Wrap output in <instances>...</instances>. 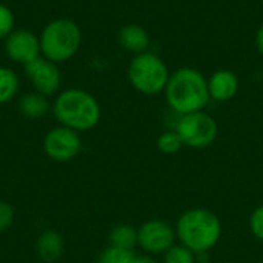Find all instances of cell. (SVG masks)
<instances>
[{
    "mask_svg": "<svg viewBox=\"0 0 263 263\" xmlns=\"http://www.w3.org/2000/svg\"><path fill=\"white\" fill-rule=\"evenodd\" d=\"M119 43L123 49L133 52V54H142L146 52L151 43L148 31L136 23H128L120 28L119 31Z\"/></svg>",
    "mask_w": 263,
    "mask_h": 263,
    "instance_id": "cell-12",
    "label": "cell"
},
{
    "mask_svg": "<svg viewBox=\"0 0 263 263\" xmlns=\"http://www.w3.org/2000/svg\"><path fill=\"white\" fill-rule=\"evenodd\" d=\"M133 263H157L149 254H143V256H136Z\"/></svg>",
    "mask_w": 263,
    "mask_h": 263,
    "instance_id": "cell-24",
    "label": "cell"
},
{
    "mask_svg": "<svg viewBox=\"0 0 263 263\" xmlns=\"http://www.w3.org/2000/svg\"><path fill=\"white\" fill-rule=\"evenodd\" d=\"M170 76L166 63L149 51L134 55L128 66L129 83L136 91L145 96H156L165 91Z\"/></svg>",
    "mask_w": 263,
    "mask_h": 263,
    "instance_id": "cell-5",
    "label": "cell"
},
{
    "mask_svg": "<svg viewBox=\"0 0 263 263\" xmlns=\"http://www.w3.org/2000/svg\"><path fill=\"white\" fill-rule=\"evenodd\" d=\"M14 208L8 203L0 200V233H5L14 223Z\"/></svg>",
    "mask_w": 263,
    "mask_h": 263,
    "instance_id": "cell-21",
    "label": "cell"
},
{
    "mask_svg": "<svg viewBox=\"0 0 263 263\" xmlns=\"http://www.w3.org/2000/svg\"><path fill=\"white\" fill-rule=\"evenodd\" d=\"M262 263H263V262H262Z\"/></svg>",
    "mask_w": 263,
    "mask_h": 263,
    "instance_id": "cell-25",
    "label": "cell"
},
{
    "mask_svg": "<svg viewBox=\"0 0 263 263\" xmlns=\"http://www.w3.org/2000/svg\"><path fill=\"white\" fill-rule=\"evenodd\" d=\"M176 131L180 136L183 146L193 149H203L216 142L219 126L210 114L197 111L180 116L176 125Z\"/></svg>",
    "mask_w": 263,
    "mask_h": 263,
    "instance_id": "cell-6",
    "label": "cell"
},
{
    "mask_svg": "<svg viewBox=\"0 0 263 263\" xmlns=\"http://www.w3.org/2000/svg\"><path fill=\"white\" fill-rule=\"evenodd\" d=\"M15 25V17L9 6L0 3V40L6 39L12 31Z\"/></svg>",
    "mask_w": 263,
    "mask_h": 263,
    "instance_id": "cell-20",
    "label": "cell"
},
{
    "mask_svg": "<svg viewBox=\"0 0 263 263\" xmlns=\"http://www.w3.org/2000/svg\"><path fill=\"white\" fill-rule=\"evenodd\" d=\"M176 236L179 242L190 248L194 254L208 253L220 240L222 223L213 211L205 208H193L179 217Z\"/></svg>",
    "mask_w": 263,
    "mask_h": 263,
    "instance_id": "cell-3",
    "label": "cell"
},
{
    "mask_svg": "<svg viewBox=\"0 0 263 263\" xmlns=\"http://www.w3.org/2000/svg\"><path fill=\"white\" fill-rule=\"evenodd\" d=\"M256 46H257V51L263 55V23L256 32Z\"/></svg>",
    "mask_w": 263,
    "mask_h": 263,
    "instance_id": "cell-23",
    "label": "cell"
},
{
    "mask_svg": "<svg viewBox=\"0 0 263 263\" xmlns=\"http://www.w3.org/2000/svg\"><path fill=\"white\" fill-rule=\"evenodd\" d=\"M250 230L254 234V237H257L263 242V205L257 206L253 211L250 217Z\"/></svg>",
    "mask_w": 263,
    "mask_h": 263,
    "instance_id": "cell-22",
    "label": "cell"
},
{
    "mask_svg": "<svg viewBox=\"0 0 263 263\" xmlns=\"http://www.w3.org/2000/svg\"><path fill=\"white\" fill-rule=\"evenodd\" d=\"M183 143L176 129L165 131L157 139V149L165 156H174L182 149Z\"/></svg>",
    "mask_w": 263,
    "mask_h": 263,
    "instance_id": "cell-17",
    "label": "cell"
},
{
    "mask_svg": "<svg viewBox=\"0 0 263 263\" xmlns=\"http://www.w3.org/2000/svg\"><path fill=\"white\" fill-rule=\"evenodd\" d=\"M51 109V103L48 100L46 96L32 91V92H26L18 99V111L22 116H25L26 119H43Z\"/></svg>",
    "mask_w": 263,
    "mask_h": 263,
    "instance_id": "cell-14",
    "label": "cell"
},
{
    "mask_svg": "<svg viewBox=\"0 0 263 263\" xmlns=\"http://www.w3.org/2000/svg\"><path fill=\"white\" fill-rule=\"evenodd\" d=\"M63 239L57 231H43L35 242L37 256L45 263L57 262L63 254Z\"/></svg>",
    "mask_w": 263,
    "mask_h": 263,
    "instance_id": "cell-13",
    "label": "cell"
},
{
    "mask_svg": "<svg viewBox=\"0 0 263 263\" xmlns=\"http://www.w3.org/2000/svg\"><path fill=\"white\" fill-rule=\"evenodd\" d=\"M165 99L168 106L180 116L203 111L210 100L208 80L194 68H180L170 76Z\"/></svg>",
    "mask_w": 263,
    "mask_h": 263,
    "instance_id": "cell-1",
    "label": "cell"
},
{
    "mask_svg": "<svg viewBox=\"0 0 263 263\" xmlns=\"http://www.w3.org/2000/svg\"><path fill=\"white\" fill-rule=\"evenodd\" d=\"M80 149V134L62 125L49 129L43 139V151L54 162H69L77 157Z\"/></svg>",
    "mask_w": 263,
    "mask_h": 263,
    "instance_id": "cell-7",
    "label": "cell"
},
{
    "mask_svg": "<svg viewBox=\"0 0 263 263\" xmlns=\"http://www.w3.org/2000/svg\"><path fill=\"white\" fill-rule=\"evenodd\" d=\"M20 88L18 76L8 66H0V105L11 102Z\"/></svg>",
    "mask_w": 263,
    "mask_h": 263,
    "instance_id": "cell-16",
    "label": "cell"
},
{
    "mask_svg": "<svg viewBox=\"0 0 263 263\" xmlns=\"http://www.w3.org/2000/svg\"><path fill=\"white\" fill-rule=\"evenodd\" d=\"M25 76L31 82L34 91L49 97L57 94L62 83V74L57 63L45 59L43 55L25 65Z\"/></svg>",
    "mask_w": 263,
    "mask_h": 263,
    "instance_id": "cell-9",
    "label": "cell"
},
{
    "mask_svg": "<svg viewBox=\"0 0 263 263\" xmlns=\"http://www.w3.org/2000/svg\"><path fill=\"white\" fill-rule=\"evenodd\" d=\"M51 111L55 120L77 133L89 131L100 122L102 109L97 99L85 89L69 88L57 94Z\"/></svg>",
    "mask_w": 263,
    "mask_h": 263,
    "instance_id": "cell-2",
    "label": "cell"
},
{
    "mask_svg": "<svg viewBox=\"0 0 263 263\" xmlns=\"http://www.w3.org/2000/svg\"><path fill=\"white\" fill-rule=\"evenodd\" d=\"M176 230L163 220H148L137 230V245L146 254H165L176 242Z\"/></svg>",
    "mask_w": 263,
    "mask_h": 263,
    "instance_id": "cell-8",
    "label": "cell"
},
{
    "mask_svg": "<svg viewBox=\"0 0 263 263\" xmlns=\"http://www.w3.org/2000/svg\"><path fill=\"white\" fill-rule=\"evenodd\" d=\"M39 39L42 55L59 65L77 54L82 43V31L71 18H55L46 23Z\"/></svg>",
    "mask_w": 263,
    "mask_h": 263,
    "instance_id": "cell-4",
    "label": "cell"
},
{
    "mask_svg": "<svg viewBox=\"0 0 263 263\" xmlns=\"http://www.w3.org/2000/svg\"><path fill=\"white\" fill-rule=\"evenodd\" d=\"M134 257L136 256H134L133 251H126V250L108 247L100 254L99 263H133L134 262Z\"/></svg>",
    "mask_w": 263,
    "mask_h": 263,
    "instance_id": "cell-19",
    "label": "cell"
},
{
    "mask_svg": "<svg viewBox=\"0 0 263 263\" xmlns=\"http://www.w3.org/2000/svg\"><path fill=\"white\" fill-rule=\"evenodd\" d=\"M163 263H196V254L182 243H174L163 254Z\"/></svg>",
    "mask_w": 263,
    "mask_h": 263,
    "instance_id": "cell-18",
    "label": "cell"
},
{
    "mask_svg": "<svg viewBox=\"0 0 263 263\" xmlns=\"http://www.w3.org/2000/svg\"><path fill=\"white\" fill-rule=\"evenodd\" d=\"M210 99L216 102H228L239 91V77L231 69H219L208 79Z\"/></svg>",
    "mask_w": 263,
    "mask_h": 263,
    "instance_id": "cell-11",
    "label": "cell"
},
{
    "mask_svg": "<svg viewBox=\"0 0 263 263\" xmlns=\"http://www.w3.org/2000/svg\"><path fill=\"white\" fill-rule=\"evenodd\" d=\"M109 247L133 251L137 247V230L128 223H119L109 231Z\"/></svg>",
    "mask_w": 263,
    "mask_h": 263,
    "instance_id": "cell-15",
    "label": "cell"
},
{
    "mask_svg": "<svg viewBox=\"0 0 263 263\" xmlns=\"http://www.w3.org/2000/svg\"><path fill=\"white\" fill-rule=\"evenodd\" d=\"M5 52L12 62L25 66L40 57V39L29 29H14L5 39Z\"/></svg>",
    "mask_w": 263,
    "mask_h": 263,
    "instance_id": "cell-10",
    "label": "cell"
}]
</instances>
